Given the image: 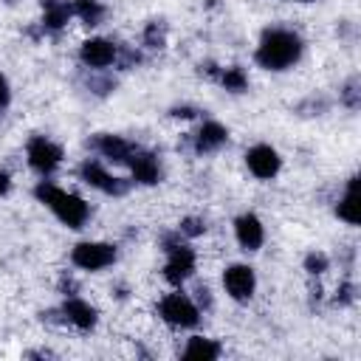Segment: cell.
Instances as JSON below:
<instances>
[{
    "mask_svg": "<svg viewBox=\"0 0 361 361\" xmlns=\"http://www.w3.org/2000/svg\"><path fill=\"white\" fill-rule=\"evenodd\" d=\"M302 56V39L293 31L274 28L262 34V42L257 48V62L265 71H285Z\"/></svg>",
    "mask_w": 361,
    "mask_h": 361,
    "instance_id": "1",
    "label": "cell"
},
{
    "mask_svg": "<svg viewBox=\"0 0 361 361\" xmlns=\"http://www.w3.org/2000/svg\"><path fill=\"white\" fill-rule=\"evenodd\" d=\"M34 195H37V200L45 203L68 228H82L85 220L90 217V209H87V203H85L79 195H71V192H65V189H59V186H54V183H45V180L37 183Z\"/></svg>",
    "mask_w": 361,
    "mask_h": 361,
    "instance_id": "2",
    "label": "cell"
},
{
    "mask_svg": "<svg viewBox=\"0 0 361 361\" xmlns=\"http://www.w3.org/2000/svg\"><path fill=\"white\" fill-rule=\"evenodd\" d=\"M158 313H161V319H164L166 324H172V327H195L197 319H200V310H197L195 302H192L189 296H183V293H169V296H164L161 305H158Z\"/></svg>",
    "mask_w": 361,
    "mask_h": 361,
    "instance_id": "3",
    "label": "cell"
},
{
    "mask_svg": "<svg viewBox=\"0 0 361 361\" xmlns=\"http://www.w3.org/2000/svg\"><path fill=\"white\" fill-rule=\"evenodd\" d=\"M195 271V251L175 243L172 237H166V265H164V276L172 282V285H180L192 276Z\"/></svg>",
    "mask_w": 361,
    "mask_h": 361,
    "instance_id": "4",
    "label": "cell"
},
{
    "mask_svg": "<svg viewBox=\"0 0 361 361\" xmlns=\"http://www.w3.org/2000/svg\"><path fill=\"white\" fill-rule=\"evenodd\" d=\"M71 259L82 271H102L116 262V248L107 243H79V245H73Z\"/></svg>",
    "mask_w": 361,
    "mask_h": 361,
    "instance_id": "5",
    "label": "cell"
},
{
    "mask_svg": "<svg viewBox=\"0 0 361 361\" xmlns=\"http://www.w3.org/2000/svg\"><path fill=\"white\" fill-rule=\"evenodd\" d=\"M59 161H62V149H59L54 141L42 138V135H37V138L28 141V164H31L37 172L48 175V172H54V169L59 166Z\"/></svg>",
    "mask_w": 361,
    "mask_h": 361,
    "instance_id": "6",
    "label": "cell"
},
{
    "mask_svg": "<svg viewBox=\"0 0 361 361\" xmlns=\"http://www.w3.org/2000/svg\"><path fill=\"white\" fill-rule=\"evenodd\" d=\"M79 175H82V180L85 183H90V186H96V189H102L104 195H124L127 189H130V183L127 180H121V178H113L99 161H85L82 164V169H79Z\"/></svg>",
    "mask_w": 361,
    "mask_h": 361,
    "instance_id": "7",
    "label": "cell"
},
{
    "mask_svg": "<svg viewBox=\"0 0 361 361\" xmlns=\"http://www.w3.org/2000/svg\"><path fill=\"white\" fill-rule=\"evenodd\" d=\"M223 285H226V293L231 296V299H237V302H245V299H251V293H254V288H257V276H254V271L248 268V265H228L226 268V274H223Z\"/></svg>",
    "mask_w": 361,
    "mask_h": 361,
    "instance_id": "8",
    "label": "cell"
},
{
    "mask_svg": "<svg viewBox=\"0 0 361 361\" xmlns=\"http://www.w3.org/2000/svg\"><path fill=\"white\" fill-rule=\"evenodd\" d=\"M245 164H248V169L257 175V178H262V180H268V178H274L276 172H279V155H276V149L274 147H268V144H257V147H251L248 152H245Z\"/></svg>",
    "mask_w": 361,
    "mask_h": 361,
    "instance_id": "9",
    "label": "cell"
},
{
    "mask_svg": "<svg viewBox=\"0 0 361 361\" xmlns=\"http://www.w3.org/2000/svg\"><path fill=\"white\" fill-rule=\"evenodd\" d=\"M79 59L87 65V68H107L113 59H116V45L96 37V39H87L82 42V51H79Z\"/></svg>",
    "mask_w": 361,
    "mask_h": 361,
    "instance_id": "10",
    "label": "cell"
},
{
    "mask_svg": "<svg viewBox=\"0 0 361 361\" xmlns=\"http://www.w3.org/2000/svg\"><path fill=\"white\" fill-rule=\"evenodd\" d=\"M234 234H237V243L245 248V251H257L265 240V231H262V223L257 214H243L237 217L234 223Z\"/></svg>",
    "mask_w": 361,
    "mask_h": 361,
    "instance_id": "11",
    "label": "cell"
},
{
    "mask_svg": "<svg viewBox=\"0 0 361 361\" xmlns=\"http://www.w3.org/2000/svg\"><path fill=\"white\" fill-rule=\"evenodd\" d=\"M228 141V130L217 121H206L195 135V152H214Z\"/></svg>",
    "mask_w": 361,
    "mask_h": 361,
    "instance_id": "12",
    "label": "cell"
},
{
    "mask_svg": "<svg viewBox=\"0 0 361 361\" xmlns=\"http://www.w3.org/2000/svg\"><path fill=\"white\" fill-rule=\"evenodd\" d=\"M96 149L104 155V158H110L113 164H130V158H133V144L130 141H124L121 135H99L96 138Z\"/></svg>",
    "mask_w": 361,
    "mask_h": 361,
    "instance_id": "13",
    "label": "cell"
},
{
    "mask_svg": "<svg viewBox=\"0 0 361 361\" xmlns=\"http://www.w3.org/2000/svg\"><path fill=\"white\" fill-rule=\"evenodd\" d=\"M130 166H133V178L138 183H158L161 178V166H158V158L152 152H133L130 158Z\"/></svg>",
    "mask_w": 361,
    "mask_h": 361,
    "instance_id": "14",
    "label": "cell"
},
{
    "mask_svg": "<svg viewBox=\"0 0 361 361\" xmlns=\"http://www.w3.org/2000/svg\"><path fill=\"white\" fill-rule=\"evenodd\" d=\"M62 313H65V319H68L71 324H76L79 330H90V327L96 324V310H93L87 302L76 299V296L62 305Z\"/></svg>",
    "mask_w": 361,
    "mask_h": 361,
    "instance_id": "15",
    "label": "cell"
},
{
    "mask_svg": "<svg viewBox=\"0 0 361 361\" xmlns=\"http://www.w3.org/2000/svg\"><path fill=\"white\" fill-rule=\"evenodd\" d=\"M355 189H358V178H350V183H347V192H344V197H341V203H338V217L341 220H347L350 226H355L358 220H361V212H358V195H355Z\"/></svg>",
    "mask_w": 361,
    "mask_h": 361,
    "instance_id": "16",
    "label": "cell"
},
{
    "mask_svg": "<svg viewBox=\"0 0 361 361\" xmlns=\"http://www.w3.org/2000/svg\"><path fill=\"white\" fill-rule=\"evenodd\" d=\"M183 355H186V358L212 361V358H217V355H220V344H217V341H212V338H200V336H195V338H189V344H186Z\"/></svg>",
    "mask_w": 361,
    "mask_h": 361,
    "instance_id": "17",
    "label": "cell"
},
{
    "mask_svg": "<svg viewBox=\"0 0 361 361\" xmlns=\"http://www.w3.org/2000/svg\"><path fill=\"white\" fill-rule=\"evenodd\" d=\"M42 6H45V17H42V25L45 28H62L65 23H68V17L73 14L71 11V6L68 3H59V0H42Z\"/></svg>",
    "mask_w": 361,
    "mask_h": 361,
    "instance_id": "18",
    "label": "cell"
},
{
    "mask_svg": "<svg viewBox=\"0 0 361 361\" xmlns=\"http://www.w3.org/2000/svg\"><path fill=\"white\" fill-rule=\"evenodd\" d=\"M71 11L76 17H82V23H87V25H99L102 17H104V6L96 3V0H73L71 3Z\"/></svg>",
    "mask_w": 361,
    "mask_h": 361,
    "instance_id": "19",
    "label": "cell"
},
{
    "mask_svg": "<svg viewBox=\"0 0 361 361\" xmlns=\"http://www.w3.org/2000/svg\"><path fill=\"white\" fill-rule=\"evenodd\" d=\"M220 82H223V87H226V90L240 93V90H245L248 76H245V71H243V68H226V71L220 73Z\"/></svg>",
    "mask_w": 361,
    "mask_h": 361,
    "instance_id": "20",
    "label": "cell"
},
{
    "mask_svg": "<svg viewBox=\"0 0 361 361\" xmlns=\"http://www.w3.org/2000/svg\"><path fill=\"white\" fill-rule=\"evenodd\" d=\"M144 42H147L149 48H161V45H164V25L149 23L147 31H144Z\"/></svg>",
    "mask_w": 361,
    "mask_h": 361,
    "instance_id": "21",
    "label": "cell"
},
{
    "mask_svg": "<svg viewBox=\"0 0 361 361\" xmlns=\"http://www.w3.org/2000/svg\"><path fill=\"white\" fill-rule=\"evenodd\" d=\"M327 257L324 254H307L305 257V271H310V274H322V271H327Z\"/></svg>",
    "mask_w": 361,
    "mask_h": 361,
    "instance_id": "22",
    "label": "cell"
},
{
    "mask_svg": "<svg viewBox=\"0 0 361 361\" xmlns=\"http://www.w3.org/2000/svg\"><path fill=\"white\" fill-rule=\"evenodd\" d=\"M203 220H197V217H186L183 220V226H180V231L183 234H189V237H195V234H203Z\"/></svg>",
    "mask_w": 361,
    "mask_h": 361,
    "instance_id": "23",
    "label": "cell"
},
{
    "mask_svg": "<svg viewBox=\"0 0 361 361\" xmlns=\"http://www.w3.org/2000/svg\"><path fill=\"white\" fill-rule=\"evenodd\" d=\"M8 102H11V90H8L6 76L0 73V110H6V107H8Z\"/></svg>",
    "mask_w": 361,
    "mask_h": 361,
    "instance_id": "24",
    "label": "cell"
},
{
    "mask_svg": "<svg viewBox=\"0 0 361 361\" xmlns=\"http://www.w3.org/2000/svg\"><path fill=\"white\" fill-rule=\"evenodd\" d=\"M338 299H341V302H353V285H350V282L341 285V296H338Z\"/></svg>",
    "mask_w": 361,
    "mask_h": 361,
    "instance_id": "25",
    "label": "cell"
},
{
    "mask_svg": "<svg viewBox=\"0 0 361 361\" xmlns=\"http://www.w3.org/2000/svg\"><path fill=\"white\" fill-rule=\"evenodd\" d=\"M8 186H11L8 175H6V172H0V195H6V192H8Z\"/></svg>",
    "mask_w": 361,
    "mask_h": 361,
    "instance_id": "26",
    "label": "cell"
},
{
    "mask_svg": "<svg viewBox=\"0 0 361 361\" xmlns=\"http://www.w3.org/2000/svg\"><path fill=\"white\" fill-rule=\"evenodd\" d=\"M175 116H183V118H189V116H195V113H192V107H175Z\"/></svg>",
    "mask_w": 361,
    "mask_h": 361,
    "instance_id": "27",
    "label": "cell"
}]
</instances>
